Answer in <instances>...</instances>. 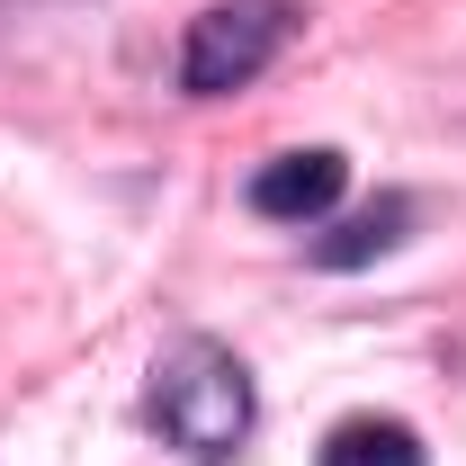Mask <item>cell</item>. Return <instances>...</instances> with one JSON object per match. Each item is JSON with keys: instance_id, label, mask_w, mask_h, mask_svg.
Listing matches in <instances>:
<instances>
[{"instance_id": "cell-1", "label": "cell", "mask_w": 466, "mask_h": 466, "mask_svg": "<svg viewBox=\"0 0 466 466\" xmlns=\"http://www.w3.org/2000/svg\"><path fill=\"white\" fill-rule=\"evenodd\" d=\"M251 368L233 359L225 341H179L162 350L153 368V431L171 440L179 458L198 466H225L242 440H251Z\"/></svg>"}, {"instance_id": "cell-2", "label": "cell", "mask_w": 466, "mask_h": 466, "mask_svg": "<svg viewBox=\"0 0 466 466\" xmlns=\"http://www.w3.org/2000/svg\"><path fill=\"white\" fill-rule=\"evenodd\" d=\"M296 18H305L296 0H216V9H198L188 36H179V90L188 99H225L242 81H260L288 55Z\"/></svg>"}, {"instance_id": "cell-3", "label": "cell", "mask_w": 466, "mask_h": 466, "mask_svg": "<svg viewBox=\"0 0 466 466\" xmlns=\"http://www.w3.org/2000/svg\"><path fill=\"white\" fill-rule=\"evenodd\" d=\"M350 188V162L332 144H305V153H279V162H260L251 171V216H269V225H314V216H332Z\"/></svg>"}, {"instance_id": "cell-4", "label": "cell", "mask_w": 466, "mask_h": 466, "mask_svg": "<svg viewBox=\"0 0 466 466\" xmlns=\"http://www.w3.org/2000/svg\"><path fill=\"white\" fill-rule=\"evenodd\" d=\"M404 233H412V198H377V207L341 216V225L314 242V269H368V260H386Z\"/></svg>"}, {"instance_id": "cell-5", "label": "cell", "mask_w": 466, "mask_h": 466, "mask_svg": "<svg viewBox=\"0 0 466 466\" xmlns=\"http://www.w3.org/2000/svg\"><path fill=\"white\" fill-rule=\"evenodd\" d=\"M323 466H421V440L404 421H386V412H359V421H341L323 440Z\"/></svg>"}]
</instances>
